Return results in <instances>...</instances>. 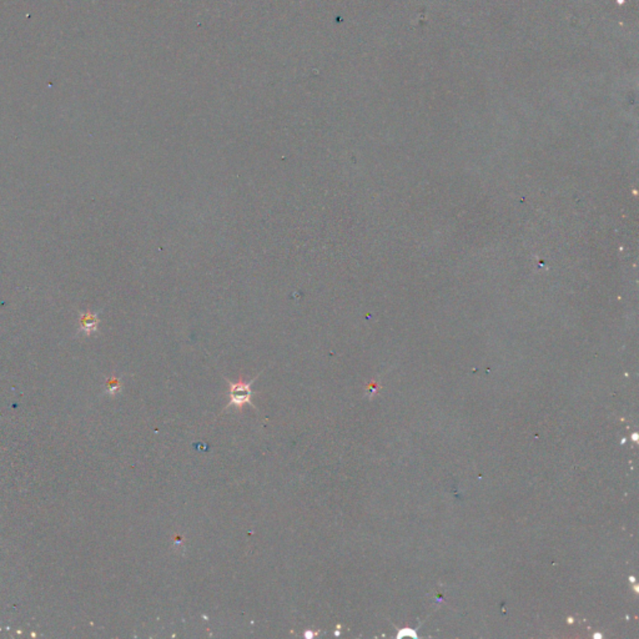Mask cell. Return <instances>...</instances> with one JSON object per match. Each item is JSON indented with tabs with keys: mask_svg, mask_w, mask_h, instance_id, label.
<instances>
[{
	"mask_svg": "<svg viewBox=\"0 0 639 639\" xmlns=\"http://www.w3.org/2000/svg\"><path fill=\"white\" fill-rule=\"evenodd\" d=\"M257 377H259V375L255 379H251L250 382H245L243 379H239L236 382L227 381L229 385H230V401L226 405L225 409H230V407H236V409H241L243 405H246V403H250L255 407L254 403L251 401V397H253L251 385L254 384L255 379H257Z\"/></svg>",
	"mask_w": 639,
	"mask_h": 639,
	"instance_id": "obj_1",
	"label": "cell"
},
{
	"mask_svg": "<svg viewBox=\"0 0 639 639\" xmlns=\"http://www.w3.org/2000/svg\"><path fill=\"white\" fill-rule=\"evenodd\" d=\"M79 327H80V331L85 333V335H88V336L98 331V327H99L98 315L91 313V311L83 313V314L80 315Z\"/></svg>",
	"mask_w": 639,
	"mask_h": 639,
	"instance_id": "obj_2",
	"label": "cell"
},
{
	"mask_svg": "<svg viewBox=\"0 0 639 639\" xmlns=\"http://www.w3.org/2000/svg\"><path fill=\"white\" fill-rule=\"evenodd\" d=\"M120 387H121V386H120V381H119L118 379L113 377V379H110L109 381H107V393L114 395V393H116V392L120 391Z\"/></svg>",
	"mask_w": 639,
	"mask_h": 639,
	"instance_id": "obj_3",
	"label": "cell"
}]
</instances>
